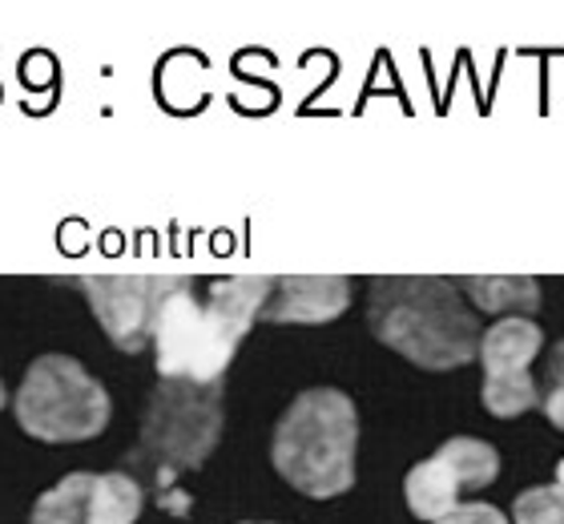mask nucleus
Listing matches in <instances>:
<instances>
[{"mask_svg":"<svg viewBox=\"0 0 564 524\" xmlns=\"http://www.w3.org/2000/svg\"><path fill=\"white\" fill-rule=\"evenodd\" d=\"M274 279H218L210 282L206 299L177 291L158 314L153 327V351L162 379H186V384H223V372L235 360L238 343L247 339L254 319L271 299Z\"/></svg>","mask_w":564,"mask_h":524,"instance_id":"obj_1","label":"nucleus"},{"mask_svg":"<svg viewBox=\"0 0 564 524\" xmlns=\"http://www.w3.org/2000/svg\"><path fill=\"white\" fill-rule=\"evenodd\" d=\"M367 327L379 343L427 372L471 363L484 339L456 282L435 275H383L371 282Z\"/></svg>","mask_w":564,"mask_h":524,"instance_id":"obj_2","label":"nucleus"},{"mask_svg":"<svg viewBox=\"0 0 564 524\" xmlns=\"http://www.w3.org/2000/svg\"><path fill=\"white\" fill-rule=\"evenodd\" d=\"M359 416L335 387H311L282 411L271 440V460L291 489L327 501L355 484Z\"/></svg>","mask_w":564,"mask_h":524,"instance_id":"obj_3","label":"nucleus"},{"mask_svg":"<svg viewBox=\"0 0 564 524\" xmlns=\"http://www.w3.org/2000/svg\"><path fill=\"white\" fill-rule=\"evenodd\" d=\"M223 436V384H186L162 379L153 387L150 408L141 419L138 456L150 464L165 501V484L177 472L202 468Z\"/></svg>","mask_w":564,"mask_h":524,"instance_id":"obj_4","label":"nucleus"},{"mask_svg":"<svg viewBox=\"0 0 564 524\" xmlns=\"http://www.w3.org/2000/svg\"><path fill=\"white\" fill-rule=\"evenodd\" d=\"M12 408L36 440H94L109 424V392L69 355H41L29 363Z\"/></svg>","mask_w":564,"mask_h":524,"instance_id":"obj_5","label":"nucleus"},{"mask_svg":"<svg viewBox=\"0 0 564 524\" xmlns=\"http://www.w3.org/2000/svg\"><path fill=\"white\" fill-rule=\"evenodd\" d=\"M189 287V275L174 270H97L82 275V291L94 307L97 323L121 351H141L153 343L162 307Z\"/></svg>","mask_w":564,"mask_h":524,"instance_id":"obj_6","label":"nucleus"},{"mask_svg":"<svg viewBox=\"0 0 564 524\" xmlns=\"http://www.w3.org/2000/svg\"><path fill=\"white\" fill-rule=\"evenodd\" d=\"M500 477V452L492 443L468 440V436H456L447 440L444 448L408 472V509H412L420 521H440L452 509H459V492L471 489H488L492 480Z\"/></svg>","mask_w":564,"mask_h":524,"instance_id":"obj_7","label":"nucleus"},{"mask_svg":"<svg viewBox=\"0 0 564 524\" xmlns=\"http://www.w3.org/2000/svg\"><path fill=\"white\" fill-rule=\"evenodd\" d=\"M541 327L532 319H496L480 339L484 360V408L496 419H512L541 408V392L532 384L529 363L541 351Z\"/></svg>","mask_w":564,"mask_h":524,"instance_id":"obj_8","label":"nucleus"},{"mask_svg":"<svg viewBox=\"0 0 564 524\" xmlns=\"http://www.w3.org/2000/svg\"><path fill=\"white\" fill-rule=\"evenodd\" d=\"M141 484L126 472H73L33 504V524H133Z\"/></svg>","mask_w":564,"mask_h":524,"instance_id":"obj_9","label":"nucleus"},{"mask_svg":"<svg viewBox=\"0 0 564 524\" xmlns=\"http://www.w3.org/2000/svg\"><path fill=\"white\" fill-rule=\"evenodd\" d=\"M351 303V282L343 275H279L262 307L267 323H327Z\"/></svg>","mask_w":564,"mask_h":524,"instance_id":"obj_10","label":"nucleus"},{"mask_svg":"<svg viewBox=\"0 0 564 524\" xmlns=\"http://www.w3.org/2000/svg\"><path fill=\"white\" fill-rule=\"evenodd\" d=\"M459 291L468 295L480 311L500 314V319H512V314L524 319L529 311L541 307V282L529 279V275H464Z\"/></svg>","mask_w":564,"mask_h":524,"instance_id":"obj_11","label":"nucleus"},{"mask_svg":"<svg viewBox=\"0 0 564 524\" xmlns=\"http://www.w3.org/2000/svg\"><path fill=\"white\" fill-rule=\"evenodd\" d=\"M512 516H517V524H564V492L556 484L520 492Z\"/></svg>","mask_w":564,"mask_h":524,"instance_id":"obj_12","label":"nucleus"},{"mask_svg":"<svg viewBox=\"0 0 564 524\" xmlns=\"http://www.w3.org/2000/svg\"><path fill=\"white\" fill-rule=\"evenodd\" d=\"M544 396H541V408L544 416L553 419L556 428L564 431V339L553 347V355H549V367H544Z\"/></svg>","mask_w":564,"mask_h":524,"instance_id":"obj_13","label":"nucleus"},{"mask_svg":"<svg viewBox=\"0 0 564 524\" xmlns=\"http://www.w3.org/2000/svg\"><path fill=\"white\" fill-rule=\"evenodd\" d=\"M435 524H508V516L500 509H492V504H459Z\"/></svg>","mask_w":564,"mask_h":524,"instance_id":"obj_14","label":"nucleus"},{"mask_svg":"<svg viewBox=\"0 0 564 524\" xmlns=\"http://www.w3.org/2000/svg\"><path fill=\"white\" fill-rule=\"evenodd\" d=\"M556 489L564 492V460H561V464H556Z\"/></svg>","mask_w":564,"mask_h":524,"instance_id":"obj_15","label":"nucleus"},{"mask_svg":"<svg viewBox=\"0 0 564 524\" xmlns=\"http://www.w3.org/2000/svg\"><path fill=\"white\" fill-rule=\"evenodd\" d=\"M4 404H9V396H4V384H0V408H4Z\"/></svg>","mask_w":564,"mask_h":524,"instance_id":"obj_16","label":"nucleus"}]
</instances>
